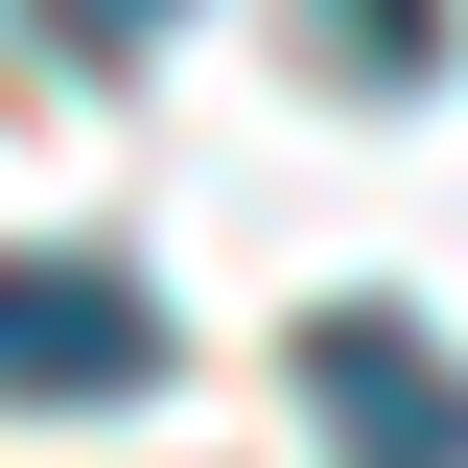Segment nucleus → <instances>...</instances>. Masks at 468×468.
<instances>
[{"label": "nucleus", "mask_w": 468, "mask_h": 468, "mask_svg": "<svg viewBox=\"0 0 468 468\" xmlns=\"http://www.w3.org/2000/svg\"><path fill=\"white\" fill-rule=\"evenodd\" d=\"M24 24H70V48H141V24H165V0H24Z\"/></svg>", "instance_id": "4"}, {"label": "nucleus", "mask_w": 468, "mask_h": 468, "mask_svg": "<svg viewBox=\"0 0 468 468\" xmlns=\"http://www.w3.org/2000/svg\"><path fill=\"white\" fill-rule=\"evenodd\" d=\"M304 421H328L351 468H468V351L399 328V304H328V328H304Z\"/></svg>", "instance_id": "1"}, {"label": "nucleus", "mask_w": 468, "mask_h": 468, "mask_svg": "<svg viewBox=\"0 0 468 468\" xmlns=\"http://www.w3.org/2000/svg\"><path fill=\"white\" fill-rule=\"evenodd\" d=\"M304 48H328L351 94H421V70H445V0H304Z\"/></svg>", "instance_id": "3"}, {"label": "nucleus", "mask_w": 468, "mask_h": 468, "mask_svg": "<svg viewBox=\"0 0 468 468\" xmlns=\"http://www.w3.org/2000/svg\"><path fill=\"white\" fill-rule=\"evenodd\" d=\"M165 375V304L117 282V258H0V399L70 421V399H141Z\"/></svg>", "instance_id": "2"}]
</instances>
